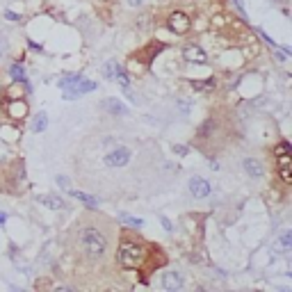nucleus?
<instances>
[{
  "label": "nucleus",
  "mask_w": 292,
  "mask_h": 292,
  "mask_svg": "<svg viewBox=\"0 0 292 292\" xmlns=\"http://www.w3.org/2000/svg\"><path fill=\"white\" fill-rule=\"evenodd\" d=\"M189 194L194 199H206L210 194V183L201 176H194V178H189Z\"/></svg>",
  "instance_id": "423d86ee"
},
{
  "label": "nucleus",
  "mask_w": 292,
  "mask_h": 292,
  "mask_svg": "<svg viewBox=\"0 0 292 292\" xmlns=\"http://www.w3.org/2000/svg\"><path fill=\"white\" fill-rule=\"evenodd\" d=\"M194 89H213L215 87V80H208V82H192Z\"/></svg>",
  "instance_id": "a211bd4d"
},
{
  "label": "nucleus",
  "mask_w": 292,
  "mask_h": 292,
  "mask_svg": "<svg viewBox=\"0 0 292 292\" xmlns=\"http://www.w3.org/2000/svg\"><path fill=\"white\" fill-rule=\"evenodd\" d=\"M57 185H60V187H64V189L71 187V183H69V178H66V176H57Z\"/></svg>",
  "instance_id": "412c9836"
},
{
  "label": "nucleus",
  "mask_w": 292,
  "mask_h": 292,
  "mask_svg": "<svg viewBox=\"0 0 292 292\" xmlns=\"http://www.w3.org/2000/svg\"><path fill=\"white\" fill-rule=\"evenodd\" d=\"M276 162H278V176L285 185L292 183V153H278L276 155Z\"/></svg>",
  "instance_id": "39448f33"
},
{
  "label": "nucleus",
  "mask_w": 292,
  "mask_h": 292,
  "mask_svg": "<svg viewBox=\"0 0 292 292\" xmlns=\"http://www.w3.org/2000/svg\"><path fill=\"white\" fill-rule=\"evenodd\" d=\"M10 73H12V78H14V80H21V82L25 80V75H23V66H21V64H12V66H10Z\"/></svg>",
  "instance_id": "dca6fc26"
},
{
  "label": "nucleus",
  "mask_w": 292,
  "mask_h": 292,
  "mask_svg": "<svg viewBox=\"0 0 292 292\" xmlns=\"http://www.w3.org/2000/svg\"><path fill=\"white\" fill-rule=\"evenodd\" d=\"M292 235H290V233H283V235H281V244H283V247H285V249H290V244H292Z\"/></svg>",
  "instance_id": "aec40b11"
},
{
  "label": "nucleus",
  "mask_w": 292,
  "mask_h": 292,
  "mask_svg": "<svg viewBox=\"0 0 292 292\" xmlns=\"http://www.w3.org/2000/svg\"><path fill=\"white\" fill-rule=\"evenodd\" d=\"M119 71H121V66L117 64V62H108V64L103 66V75H105V78H110V80L117 78V73H119Z\"/></svg>",
  "instance_id": "4468645a"
},
{
  "label": "nucleus",
  "mask_w": 292,
  "mask_h": 292,
  "mask_svg": "<svg viewBox=\"0 0 292 292\" xmlns=\"http://www.w3.org/2000/svg\"><path fill=\"white\" fill-rule=\"evenodd\" d=\"M278 153H292V146H290V142H281L276 146V155Z\"/></svg>",
  "instance_id": "6ab92c4d"
},
{
  "label": "nucleus",
  "mask_w": 292,
  "mask_h": 292,
  "mask_svg": "<svg viewBox=\"0 0 292 292\" xmlns=\"http://www.w3.org/2000/svg\"><path fill=\"white\" fill-rule=\"evenodd\" d=\"M142 3H144V0H128V5H133V7H139Z\"/></svg>",
  "instance_id": "5701e85b"
},
{
  "label": "nucleus",
  "mask_w": 292,
  "mask_h": 292,
  "mask_svg": "<svg viewBox=\"0 0 292 292\" xmlns=\"http://www.w3.org/2000/svg\"><path fill=\"white\" fill-rule=\"evenodd\" d=\"M80 80H82V75H80V73L64 75V78L60 80V87H62V89H69V87H73V84H75V82H80Z\"/></svg>",
  "instance_id": "2eb2a0df"
},
{
  "label": "nucleus",
  "mask_w": 292,
  "mask_h": 292,
  "mask_svg": "<svg viewBox=\"0 0 292 292\" xmlns=\"http://www.w3.org/2000/svg\"><path fill=\"white\" fill-rule=\"evenodd\" d=\"M244 171L249 173V176H251V178H256V176H260L262 173V167H260V162H258V160H253V158H247L244 160Z\"/></svg>",
  "instance_id": "9d476101"
},
{
  "label": "nucleus",
  "mask_w": 292,
  "mask_h": 292,
  "mask_svg": "<svg viewBox=\"0 0 292 292\" xmlns=\"http://www.w3.org/2000/svg\"><path fill=\"white\" fill-rule=\"evenodd\" d=\"M39 201L44 203V206H48V208H53V210L64 208V201H62L60 197H48V194H46V197H39Z\"/></svg>",
  "instance_id": "ddd939ff"
},
{
  "label": "nucleus",
  "mask_w": 292,
  "mask_h": 292,
  "mask_svg": "<svg viewBox=\"0 0 292 292\" xmlns=\"http://www.w3.org/2000/svg\"><path fill=\"white\" fill-rule=\"evenodd\" d=\"M183 57L187 62H197V64H203V62L208 60V57H206V50H203L201 46H197V44L183 46Z\"/></svg>",
  "instance_id": "0eeeda50"
},
{
  "label": "nucleus",
  "mask_w": 292,
  "mask_h": 292,
  "mask_svg": "<svg viewBox=\"0 0 292 292\" xmlns=\"http://www.w3.org/2000/svg\"><path fill=\"white\" fill-rule=\"evenodd\" d=\"M75 247L87 260H101L108 253L110 240L99 222H82L73 233Z\"/></svg>",
  "instance_id": "f257e3e1"
},
{
  "label": "nucleus",
  "mask_w": 292,
  "mask_h": 292,
  "mask_svg": "<svg viewBox=\"0 0 292 292\" xmlns=\"http://www.w3.org/2000/svg\"><path fill=\"white\" fill-rule=\"evenodd\" d=\"M69 192H71V197H73V199L82 201L84 206H89V208H96V206H99V199H96V197H89V194H84V192H75V189H71V187H69Z\"/></svg>",
  "instance_id": "9b49d317"
},
{
  "label": "nucleus",
  "mask_w": 292,
  "mask_h": 292,
  "mask_svg": "<svg viewBox=\"0 0 292 292\" xmlns=\"http://www.w3.org/2000/svg\"><path fill=\"white\" fill-rule=\"evenodd\" d=\"M46 128H48V114L39 112L35 117V121H32V130H35V133H44Z\"/></svg>",
  "instance_id": "f8f14e48"
},
{
  "label": "nucleus",
  "mask_w": 292,
  "mask_h": 292,
  "mask_svg": "<svg viewBox=\"0 0 292 292\" xmlns=\"http://www.w3.org/2000/svg\"><path fill=\"white\" fill-rule=\"evenodd\" d=\"M5 219H7V215H5V213H0V224H5Z\"/></svg>",
  "instance_id": "b1692460"
},
{
  "label": "nucleus",
  "mask_w": 292,
  "mask_h": 292,
  "mask_svg": "<svg viewBox=\"0 0 292 292\" xmlns=\"http://www.w3.org/2000/svg\"><path fill=\"white\" fill-rule=\"evenodd\" d=\"M162 287L164 290H180L183 287V274L180 272H164L162 274Z\"/></svg>",
  "instance_id": "6e6552de"
},
{
  "label": "nucleus",
  "mask_w": 292,
  "mask_h": 292,
  "mask_svg": "<svg viewBox=\"0 0 292 292\" xmlns=\"http://www.w3.org/2000/svg\"><path fill=\"white\" fill-rule=\"evenodd\" d=\"M176 153L185 155V153H187V146H176Z\"/></svg>",
  "instance_id": "4be33fe9"
},
{
  "label": "nucleus",
  "mask_w": 292,
  "mask_h": 292,
  "mask_svg": "<svg viewBox=\"0 0 292 292\" xmlns=\"http://www.w3.org/2000/svg\"><path fill=\"white\" fill-rule=\"evenodd\" d=\"M103 108L108 110L110 114H114V117H126V114H128V108H126L121 101H117V99H105Z\"/></svg>",
  "instance_id": "1a4fd4ad"
},
{
  "label": "nucleus",
  "mask_w": 292,
  "mask_h": 292,
  "mask_svg": "<svg viewBox=\"0 0 292 292\" xmlns=\"http://www.w3.org/2000/svg\"><path fill=\"white\" fill-rule=\"evenodd\" d=\"M3 48H5V41L0 39V57H3Z\"/></svg>",
  "instance_id": "393cba45"
},
{
  "label": "nucleus",
  "mask_w": 292,
  "mask_h": 292,
  "mask_svg": "<svg viewBox=\"0 0 292 292\" xmlns=\"http://www.w3.org/2000/svg\"><path fill=\"white\" fill-rule=\"evenodd\" d=\"M121 219H124V222L126 224H130V226H135V228H139V226H142V219H137V217H128V215H121Z\"/></svg>",
  "instance_id": "f3484780"
},
{
  "label": "nucleus",
  "mask_w": 292,
  "mask_h": 292,
  "mask_svg": "<svg viewBox=\"0 0 292 292\" xmlns=\"http://www.w3.org/2000/svg\"><path fill=\"white\" fill-rule=\"evenodd\" d=\"M167 28L173 32V35H185L189 30V16L185 12H173L167 19Z\"/></svg>",
  "instance_id": "7ed1b4c3"
},
{
  "label": "nucleus",
  "mask_w": 292,
  "mask_h": 292,
  "mask_svg": "<svg viewBox=\"0 0 292 292\" xmlns=\"http://www.w3.org/2000/svg\"><path fill=\"white\" fill-rule=\"evenodd\" d=\"M146 258V249L137 240V235H126L119 242V251H117V260L124 269H137Z\"/></svg>",
  "instance_id": "f03ea898"
},
{
  "label": "nucleus",
  "mask_w": 292,
  "mask_h": 292,
  "mask_svg": "<svg viewBox=\"0 0 292 292\" xmlns=\"http://www.w3.org/2000/svg\"><path fill=\"white\" fill-rule=\"evenodd\" d=\"M128 160H130V151L126 146H117V149H112L105 155V164H110V167H126Z\"/></svg>",
  "instance_id": "20e7f679"
}]
</instances>
